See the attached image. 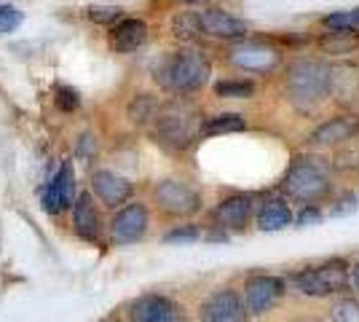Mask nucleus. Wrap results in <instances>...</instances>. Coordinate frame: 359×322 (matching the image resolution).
Wrapping results in <instances>:
<instances>
[{
    "mask_svg": "<svg viewBox=\"0 0 359 322\" xmlns=\"http://www.w3.org/2000/svg\"><path fill=\"white\" fill-rule=\"evenodd\" d=\"M150 226V210L142 201H126L123 207H118V213L110 220V242L113 245H135L140 242Z\"/></svg>",
    "mask_w": 359,
    "mask_h": 322,
    "instance_id": "obj_10",
    "label": "nucleus"
},
{
    "mask_svg": "<svg viewBox=\"0 0 359 322\" xmlns=\"http://www.w3.org/2000/svg\"><path fill=\"white\" fill-rule=\"evenodd\" d=\"M73 226L78 231V236H83L86 242H102L105 223H102V215L94 204V196L86 191L73 201Z\"/></svg>",
    "mask_w": 359,
    "mask_h": 322,
    "instance_id": "obj_18",
    "label": "nucleus"
},
{
    "mask_svg": "<svg viewBox=\"0 0 359 322\" xmlns=\"http://www.w3.org/2000/svg\"><path fill=\"white\" fill-rule=\"evenodd\" d=\"M182 3H191L194 6V3H204V0H182Z\"/></svg>",
    "mask_w": 359,
    "mask_h": 322,
    "instance_id": "obj_35",
    "label": "nucleus"
},
{
    "mask_svg": "<svg viewBox=\"0 0 359 322\" xmlns=\"http://www.w3.org/2000/svg\"><path fill=\"white\" fill-rule=\"evenodd\" d=\"M172 35L177 38V41H185V43H191L196 41L198 35H201V25H198V14H177L172 19Z\"/></svg>",
    "mask_w": 359,
    "mask_h": 322,
    "instance_id": "obj_24",
    "label": "nucleus"
},
{
    "mask_svg": "<svg viewBox=\"0 0 359 322\" xmlns=\"http://www.w3.org/2000/svg\"><path fill=\"white\" fill-rule=\"evenodd\" d=\"M145 41H148V25L142 19H121L110 30V46L118 54H132L145 46Z\"/></svg>",
    "mask_w": 359,
    "mask_h": 322,
    "instance_id": "obj_19",
    "label": "nucleus"
},
{
    "mask_svg": "<svg viewBox=\"0 0 359 322\" xmlns=\"http://www.w3.org/2000/svg\"><path fill=\"white\" fill-rule=\"evenodd\" d=\"M212 76V62L201 48H180L175 54H169L158 70L156 81L161 83V89L172 94H194L207 86Z\"/></svg>",
    "mask_w": 359,
    "mask_h": 322,
    "instance_id": "obj_4",
    "label": "nucleus"
},
{
    "mask_svg": "<svg viewBox=\"0 0 359 322\" xmlns=\"http://www.w3.org/2000/svg\"><path fill=\"white\" fill-rule=\"evenodd\" d=\"M129 322H191L185 307L158 293H148L132 301L129 307Z\"/></svg>",
    "mask_w": 359,
    "mask_h": 322,
    "instance_id": "obj_11",
    "label": "nucleus"
},
{
    "mask_svg": "<svg viewBox=\"0 0 359 322\" xmlns=\"http://www.w3.org/2000/svg\"><path fill=\"white\" fill-rule=\"evenodd\" d=\"M287 322H325L322 317H314V314H300V317H292V320Z\"/></svg>",
    "mask_w": 359,
    "mask_h": 322,
    "instance_id": "obj_33",
    "label": "nucleus"
},
{
    "mask_svg": "<svg viewBox=\"0 0 359 322\" xmlns=\"http://www.w3.org/2000/svg\"><path fill=\"white\" fill-rule=\"evenodd\" d=\"M325 217L327 215H325V210L319 204H300V210L292 217V226L295 229H309V226H319Z\"/></svg>",
    "mask_w": 359,
    "mask_h": 322,
    "instance_id": "obj_27",
    "label": "nucleus"
},
{
    "mask_svg": "<svg viewBox=\"0 0 359 322\" xmlns=\"http://www.w3.org/2000/svg\"><path fill=\"white\" fill-rule=\"evenodd\" d=\"M215 94L220 100H250L255 94L252 81H244V78H228V81H217L215 83Z\"/></svg>",
    "mask_w": 359,
    "mask_h": 322,
    "instance_id": "obj_22",
    "label": "nucleus"
},
{
    "mask_svg": "<svg viewBox=\"0 0 359 322\" xmlns=\"http://www.w3.org/2000/svg\"><path fill=\"white\" fill-rule=\"evenodd\" d=\"M255 204H257V196L252 194H244V191H233L215 204L212 210V217H215V226L223 229L225 234L231 236H241L252 229L255 220Z\"/></svg>",
    "mask_w": 359,
    "mask_h": 322,
    "instance_id": "obj_8",
    "label": "nucleus"
},
{
    "mask_svg": "<svg viewBox=\"0 0 359 322\" xmlns=\"http://www.w3.org/2000/svg\"><path fill=\"white\" fill-rule=\"evenodd\" d=\"M287 293L290 288L282 274H250L244 276L239 288L241 304H244V311L250 320L271 314L287 298Z\"/></svg>",
    "mask_w": 359,
    "mask_h": 322,
    "instance_id": "obj_6",
    "label": "nucleus"
},
{
    "mask_svg": "<svg viewBox=\"0 0 359 322\" xmlns=\"http://www.w3.org/2000/svg\"><path fill=\"white\" fill-rule=\"evenodd\" d=\"M228 65H233L241 73H255V76H271L279 65H282V51L257 41H244L228 48L225 54Z\"/></svg>",
    "mask_w": 359,
    "mask_h": 322,
    "instance_id": "obj_9",
    "label": "nucleus"
},
{
    "mask_svg": "<svg viewBox=\"0 0 359 322\" xmlns=\"http://www.w3.org/2000/svg\"><path fill=\"white\" fill-rule=\"evenodd\" d=\"M91 194L102 201L110 210H118L126 201L132 199L135 185L129 183L123 175L113 172V169H97L91 175Z\"/></svg>",
    "mask_w": 359,
    "mask_h": 322,
    "instance_id": "obj_15",
    "label": "nucleus"
},
{
    "mask_svg": "<svg viewBox=\"0 0 359 322\" xmlns=\"http://www.w3.org/2000/svg\"><path fill=\"white\" fill-rule=\"evenodd\" d=\"M153 207L164 217L185 220V217H194L204 210V199L194 185L182 183L177 177H166L153 188Z\"/></svg>",
    "mask_w": 359,
    "mask_h": 322,
    "instance_id": "obj_7",
    "label": "nucleus"
},
{
    "mask_svg": "<svg viewBox=\"0 0 359 322\" xmlns=\"http://www.w3.org/2000/svg\"><path fill=\"white\" fill-rule=\"evenodd\" d=\"M198 25L201 32L217 38V41H241L247 35V25L241 22L239 16L228 14L223 8H210V11H201L198 14Z\"/></svg>",
    "mask_w": 359,
    "mask_h": 322,
    "instance_id": "obj_17",
    "label": "nucleus"
},
{
    "mask_svg": "<svg viewBox=\"0 0 359 322\" xmlns=\"http://www.w3.org/2000/svg\"><path fill=\"white\" fill-rule=\"evenodd\" d=\"M73 201H75V172H73V164L65 161L60 167V172L43 188V210L57 215L65 207H73Z\"/></svg>",
    "mask_w": 359,
    "mask_h": 322,
    "instance_id": "obj_16",
    "label": "nucleus"
},
{
    "mask_svg": "<svg viewBox=\"0 0 359 322\" xmlns=\"http://www.w3.org/2000/svg\"><path fill=\"white\" fill-rule=\"evenodd\" d=\"M292 217H295L292 201H287L282 194H266V196H260L257 204H255L252 226L257 231L273 234V231L290 229L292 226Z\"/></svg>",
    "mask_w": 359,
    "mask_h": 322,
    "instance_id": "obj_14",
    "label": "nucleus"
},
{
    "mask_svg": "<svg viewBox=\"0 0 359 322\" xmlns=\"http://www.w3.org/2000/svg\"><path fill=\"white\" fill-rule=\"evenodd\" d=\"M348 274H351V285H354V290L359 293V261L351 263V271H348Z\"/></svg>",
    "mask_w": 359,
    "mask_h": 322,
    "instance_id": "obj_32",
    "label": "nucleus"
},
{
    "mask_svg": "<svg viewBox=\"0 0 359 322\" xmlns=\"http://www.w3.org/2000/svg\"><path fill=\"white\" fill-rule=\"evenodd\" d=\"M57 105L65 110V113H73L81 107V97L73 86H57Z\"/></svg>",
    "mask_w": 359,
    "mask_h": 322,
    "instance_id": "obj_29",
    "label": "nucleus"
},
{
    "mask_svg": "<svg viewBox=\"0 0 359 322\" xmlns=\"http://www.w3.org/2000/svg\"><path fill=\"white\" fill-rule=\"evenodd\" d=\"M78 156L86 159V161H91L97 156V140L91 137V135H81L78 137Z\"/></svg>",
    "mask_w": 359,
    "mask_h": 322,
    "instance_id": "obj_31",
    "label": "nucleus"
},
{
    "mask_svg": "<svg viewBox=\"0 0 359 322\" xmlns=\"http://www.w3.org/2000/svg\"><path fill=\"white\" fill-rule=\"evenodd\" d=\"M279 194L295 204H327L335 194V180L330 167L311 154H295L285 177L279 183Z\"/></svg>",
    "mask_w": 359,
    "mask_h": 322,
    "instance_id": "obj_1",
    "label": "nucleus"
},
{
    "mask_svg": "<svg viewBox=\"0 0 359 322\" xmlns=\"http://www.w3.org/2000/svg\"><path fill=\"white\" fill-rule=\"evenodd\" d=\"M348 22H351V32L359 30V8H354V11H348Z\"/></svg>",
    "mask_w": 359,
    "mask_h": 322,
    "instance_id": "obj_34",
    "label": "nucleus"
},
{
    "mask_svg": "<svg viewBox=\"0 0 359 322\" xmlns=\"http://www.w3.org/2000/svg\"><path fill=\"white\" fill-rule=\"evenodd\" d=\"M198 129H201V119L196 116V110L188 102H180V100L169 102V105H161L156 119H153L156 142H161L166 151L191 148L196 140L201 137Z\"/></svg>",
    "mask_w": 359,
    "mask_h": 322,
    "instance_id": "obj_5",
    "label": "nucleus"
},
{
    "mask_svg": "<svg viewBox=\"0 0 359 322\" xmlns=\"http://www.w3.org/2000/svg\"><path fill=\"white\" fill-rule=\"evenodd\" d=\"M247 129V119L241 113H217L201 121L198 135L201 137H217V135H233V132H244Z\"/></svg>",
    "mask_w": 359,
    "mask_h": 322,
    "instance_id": "obj_20",
    "label": "nucleus"
},
{
    "mask_svg": "<svg viewBox=\"0 0 359 322\" xmlns=\"http://www.w3.org/2000/svg\"><path fill=\"white\" fill-rule=\"evenodd\" d=\"M204 236L201 226L196 223H182V226H175L172 231L164 234V242L166 245H188V242H198Z\"/></svg>",
    "mask_w": 359,
    "mask_h": 322,
    "instance_id": "obj_26",
    "label": "nucleus"
},
{
    "mask_svg": "<svg viewBox=\"0 0 359 322\" xmlns=\"http://www.w3.org/2000/svg\"><path fill=\"white\" fill-rule=\"evenodd\" d=\"M354 137H359V116L344 113V116H335V119H327V121L319 123L314 132L306 137V145L314 148V151H327V148L346 145Z\"/></svg>",
    "mask_w": 359,
    "mask_h": 322,
    "instance_id": "obj_13",
    "label": "nucleus"
},
{
    "mask_svg": "<svg viewBox=\"0 0 359 322\" xmlns=\"http://www.w3.org/2000/svg\"><path fill=\"white\" fill-rule=\"evenodd\" d=\"M86 16L94 25H116L121 19V8L118 6H91L86 8Z\"/></svg>",
    "mask_w": 359,
    "mask_h": 322,
    "instance_id": "obj_28",
    "label": "nucleus"
},
{
    "mask_svg": "<svg viewBox=\"0 0 359 322\" xmlns=\"http://www.w3.org/2000/svg\"><path fill=\"white\" fill-rule=\"evenodd\" d=\"M330 204V210L325 215H330V217H341V215H351L354 210H357V204H359V199H357V194L354 191H335L332 194V199L327 201Z\"/></svg>",
    "mask_w": 359,
    "mask_h": 322,
    "instance_id": "obj_25",
    "label": "nucleus"
},
{
    "mask_svg": "<svg viewBox=\"0 0 359 322\" xmlns=\"http://www.w3.org/2000/svg\"><path fill=\"white\" fill-rule=\"evenodd\" d=\"M330 322H359V298L357 295H338L330 307Z\"/></svg>",
    "mask_w": 359,
    "mask_h": 322,
    "instance_id": "obj_23",
    "label": "nucleus"
},
{
    "mask_svg": "<svg viewBox=\"0 0 359 322\" xmlns=\"http://www.w3.org/2000/svg\"><path fill=\"white\" fill-rule=\"evenodd\" d=\"M351 263L346 258H327L322 263H309L285 276L287 288L303 298H332L351 290Z\"/></svg>",
    "mask_w": 359,
    "mask_h": 322,
    "instance_id": "obj_3",
    "label": "nucleus"
},
{
    "mask_svg": "<svg viewBox=\"0 0 359 322\" xmlns=\"http://www.w3.org/2000/svg\"><path fill=\"white\" fill-rule=\"evenodd\" d=\"M22 22V11H16L11 3H0V32H11Z\"/></svg>",
    "mask_w": 359,
    "mask_h": 322,
    "instance_id": "obj_30",
    "label": "nucleus"
},
{
    "mask_svg": "<svg viewBox=\"0 0 359 322\" xmlns=\"http://www.w3.org/2000/svg\"><path fill=\"white\" fill-rule=\"evenodd\" d=\"M332 86H335V70L322 60L300 57L287 65L285 97L300 113L316 110L332 94Z\"/></svg>",
    "mask_w": 359,
    "mask_h": 322,
    "instance_id": "obj_2",
    "label": "nucleus"
},
{
    "mask_svg": "<svg viewBox=\"0 0 359 322\" xmlns=\"http://www.w3.org/2000/svg\"><path fill=\"white\" fill-rule=\"evenodd\" d=\"M158 107L161 105H158V100H156L153 94H137L135 100L129 102V119H132V123H137V126L153 123Z\"/></svg>",
    "mask_w": 359,
    "mask_h": 322,
    "instance_id": "obj_21",
    "label": "nucleus"
},
{
    "mask_svg": "<svg viewBox=\"0 0 359 322\" xmlns=\"http://www.w3.org/2000/svg\"><path fill=\"white\" fill-rule=\"evenodd\" d=\"M198 322H250L241 304L239 288L225 285L212 290L198 307Z\"/></svg>",
    "mask_w": 359,
    "mask_h": 322,
    "instance_id": "obj_12",
    "label": "nucleus"
},
{
    "mask_svg": "<svg viewBox=\"0 0 359 322\" xmlns=\"http://www.w3.org/2000/svg\"><path fill=\"white\" fill-rule=\"evenodd\" d=\"M113 322H118V320H113Z\"/></svg>",
    "mask_w": 359,
    "mask_h": 322,
    "instance_id": "obj_36",
    "label": "nucleus"
}]
</instances>
